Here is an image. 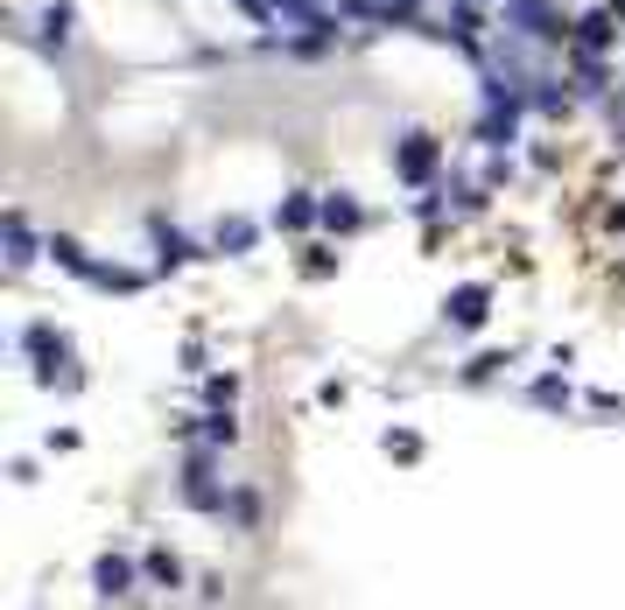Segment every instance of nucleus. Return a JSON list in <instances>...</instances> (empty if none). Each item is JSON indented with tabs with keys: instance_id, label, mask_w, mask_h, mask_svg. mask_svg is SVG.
I'll return each instance as SVG.
<instances>
[{
	"instance_id": "f257e3e1",
	"label": "nucleus",
	"mask_w": 625,
	"mask_h": 610,
	"mask_svg": "<svg viewBox=\"0 0 625 610\" xmlns=\"http://www.w3.org/2000/svg\"><path fill=\"white\" fill-rule=\"evenodd\" d=\"M183 505H197V512H218V484H212V456H190L183 464Z\"/></svg>"
},
{
	"instance_id": "f03ea898",
	"label": "nucleus",
	"mask_w": 625,
	"mask_h": 610,
	"mask_svg": "<svg viewBox=\"0 0 625 610\" xmlns=\"http://www.w3.org/2000/svg\"><path fill=\"white\" fill-rule=\"evenodd\" d=\"M436 161H443V147L429 141V133H408V141H400V176H408V183L436 176Z\"/></svg>"
},
{
	"instance_id": "7ed1b4c3",
	"label": "nucleus",
	"mask_w": 625,
	"mask_h": 610,
	"mask_svg": "<svg viewBox=\"0 0 625 610\" xmlns=\"http://www.w3.org/2000/svg\"><path fill=\"white\" fill-rule=\"evenodd\" d=\"M317 218H323V204L309 197V190H295V197L275 211V225H281V232H303V225H317Z\"/></svg>"
},
{
	"instance_id": "20e7f679",
	"label": "nucleus",
	"mask_w": 625,
	"mask_h": 610,
	"mask_svg": "<svg viewBox=\"0 0 625 610\" xmlns=\"http://www.w3.org/2000/svg\"><path fill=\"white\" fill-rule=\"evenodd\" d=\"M612 36H618V28H612V14H576V50H612Z\"/></svg>"
},
{
	"instance_id": "39448f33",
	"label": "nucleus",
	"mask_w": 625,
	"mask_h": 610,
	"mask_svg": "<svg viewBox=\"0 0 625 610\" xmlns=\"http://www.w3.org/2000/svg\"><path fill=\"white\" fill-rule=\"evenodd\" d=\"M450 323H457V330H479V323H485V288H457L450 295Z\"/></svg>"
},
{
	"instance_id": "423d86ee",
	"label": "nucleus",
	"mask_w": 625,
	"mask_h": 610,
	"mask_svg": "<svg viewBox=\"0 0 625 610\" xmlns=\"http://www.w3.org/2000/svg\"><path fill=\"white\" fill-rule=\"evenodd\" d=\"M127 583H133V561H127V555H106V561H99V597H127Z\"/></svg>"
},
{
	"instance_id": "0eeeda50",
	"label": "nucleus",
	"mask_w": 625,
	"mask_h": 610,
	"mask_svg": "<svg viewBox=\"0 0 625 610\" xmlns=\"http://www.w3.org/2000/svg\"><path fill=\"white\" fill-rule=\"evenodd\" d=\"M323 225H331V232H352V225H359V204H352V197H323Z\"/></svg>"
},
{
	"instance_id": "6e6552de",
	"label": "nucleus",
	"mask_w": 625,
	"mask_h": 610,
	"mask_svg": "<svg viewBox=\"0 0 625 610\" xmlns=\"http://www.w3.org/2000/svg\"><path fill=\"white\" fill-rule=\"evenodd\" d=\"M295 267L323 281V274H331V267H337V252H331V246H303V260H295Z\"/></svg>"
},
{
	"instance_id": "1a4fd4ad",
	"label": "nucleus",
	"mask_w": 625,
	"mask_h": 610,
	"mask_svg": "<svg viewBox=\"0 0 625 610\" xmlns=\"http://www.w3.org/2000/svg\"><path fill=\"white\" fill-rule=\"evenodd\" d=\"M218 246H226V252L253 246V225H246V218H226V225H218Z\"/></svg>"
},
{
	"instance_id": "9d476101",
	"label": "nucleus",
	"mask_w": 625,
	"mask_h": 610,
	"mask_svg": "<svg viewBox=\"0 0 625 610\" xmlns=\"http://www.w3.org/2000/svg\"><path fill=\"white\" fill-rule=\"evenodd\" d=\"M386 456H394V464H414V456H422V442L400 428V436H386Z\"/></svg>"
},
{
	"instance_id": "9b49d317",
	"label": "nucleus",
	"mask_w": 625,
	"mask_h": 610,
	"mask_svg": "<svg viewBox=\"0 0 625 610\" xmlns=\"http://www.w3.org/2000/svg\"><path fill=\"white\" fill-rule=\"evenodd\" d=\"M232 519L253 527V519H260V491H232Z\"/></svg>"
},
{
	"instance_id": "f8f14e48",
	"label": "nucleus",
	"mask_w": 625,
	"mask_h": 610,
	"mask_svg": "<svg viewBox=\"0 0 625 610\" xmlns=\"http://www.w3.org/2000/svg\"><path fill=\"white\" fill-rule=\"evenodd\" d=\"M148 575H155V583H183V569H176V555H162V547L148 555Z\"/></svg>"
},
{
	"instance_id": "ddd939ff",
	"label": "nucleus",
	"mask_w": 625,
	"mask_h": 610,
	"mask_svg": "<svg viewBox=\"0 0 625 610\" xmlns=\"http://www.w3.org/2000/svg\"><path fill=\"white\" fill-rule=\"evenodd\" d=\"M204 436H212V442H218V450H226V442H232V436H240V428H232V414H204Z\"/></svg>"
},
{
	"instance_id": "4468645a",
	"label": "nucleus",
	"mask_w": 625,
	"mask_h": 610,
	"mask_svg": "<svg viewBox=\"0 0 625 610\" xmlns=\"http://www.w3.org/2000/svg\"><path fill=\"white\" fill-rule=\"evenodd\" d=\"M204 393H212V400H218V407H226V400H232V393H240V379H232V372H218V379H212V386H204Z\"/></svg>"
},
{
	"instance_id": "2eb2a0df",
	"label": "nucleus",
	"mask_w": 625,
	"mask_h": 610,
	"mask_svg": "<svg viewBox=\"0 0 625 610\" xmlns=\"http://www.w3.org/2000/svg\"><path fill=\"white\" fill-rule=\"evenodd\" d=\"M618 147H625V133H618Z\"/></svg>"
}]
</instances>
